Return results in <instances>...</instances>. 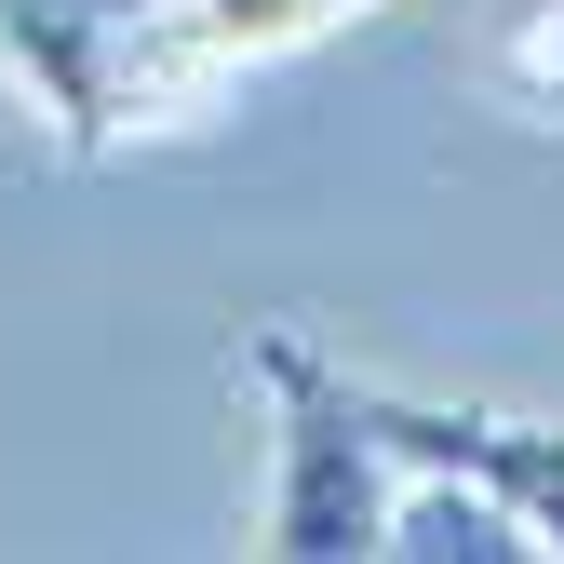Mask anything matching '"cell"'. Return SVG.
<instances>
[{"label":"cell","mask_w":564,"mask_h":564,"mask_svg":"<svg viewBox=\"0 0 564 564\" xmlns=\"http://www.w3.org/2000/svg\"><path fill=\"white\" fill-rule=\"evenodd\" d=\"M498 95L524 121H564V0H524V14L498 28Z\"/></svg>","instance_id":"cell-4"},{"label":"cell","mask_w":564,"mask_h":564,"mask_svg":"<svg viewBox=\"0 0 564 564\" xmlns=\"http://www.w3.org/2000/svg\"><path fill=\"white\" fill-rule=\"evenodd\" d=\"M256 390H269V511H256V551H390V498H403V457L364 416V377H336L310 336H256L242 349Z\"/></svg>","instance_id":"cell-2"},{"label":"cell","mask_w":564,"mask_h":564,"mask_svg":"<svg viewBox=\"0 0 564 564\" xmlns=\"http://www.w3.org/2000/svg\"><path fill=\"white\" fill-rule=\"evenodd\" d=\"M364 416L390 431L403 470H457L484 484L538 551H564V431L551 416H498V403H403V390H364Z\"/></svg>","instance_id":"cell-3"},{"label":"cell","mask_w":564,"mask_h":564,"mask_svg":"<svg viewBox=\"0 0 564 564\" xmlns=\"http://www.w3.org/2000/svg\"><path fill=\"white\" fill-rule=\"evenodd\" d=\"M390 0H0V82L41 108L67 162H108L134 134L188 121L256 54H296Z\"/></svg>","instance_id":"cell-1"}]
</instances>
